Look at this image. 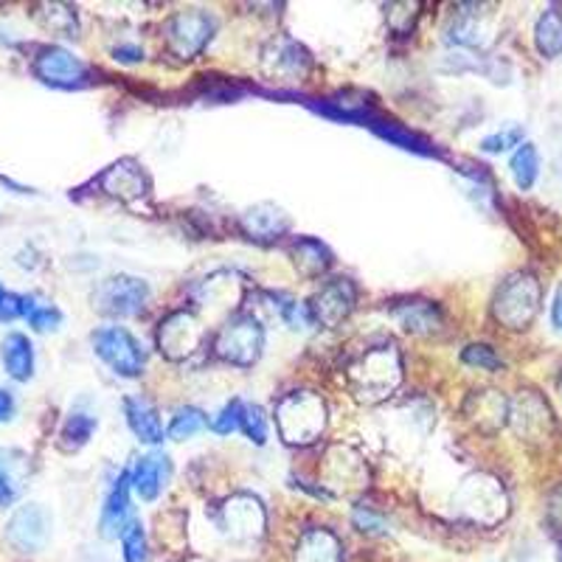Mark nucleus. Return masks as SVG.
I'll use <instances>...</instances> for the list:
<instances>
[{
  "mask_svg": "<svg viewBox=\"0 0 562 562\" xmlns=\"http://www.w3.org/2000/svg\"><path fill=\"white\" fill-rule=\"evenodd\" d=\"M0 363L7 378H12L14 383H29L34 378V344L29 340V335L23 333H9L7 338L0 340Z\"/></svg>",
  "mask_w": 562,
  "mask_h": 562,
  "instance_id": "nucleus-18",
  "label": "nucleus"
},
{
  "mask_svg": "<svg viewBox=\"0 0 562 562\" xmlns=\"http://www.w3.org/2000/svg\"><path fill=\"white\" fill-rule=\"evenodd\" d=\"M295 562H344V546L326 529H310L301 535Z\"/></svg>",
  "mask_w": 562,
  "mask_h": 562,
  "instance_id": "nucleus-22",
  "label": "nucleus"
},
{
  "mask_svg": "<svg viewBox=\"0 0 562 562\" xmlns=\"http://www.w3.org/2000/svg\"><path fill=\"white\" fill-rule=\"evenodd\" d=\"M7 299V288H3V281H0V301Z\"/></svg>",
  "mask_w": 562,
  "mask_h": 562,
  "instance_id": "nucleus-44",
  "label": "nucleus"
},
{
  "mask_svg": "<svg viewBox=\"0 0 562 562\" xmlns=\"http://www.w3.org/2000/svg\"><path fill=\"white\" fill-rule=\"evenodd\" d=\"M29 479L26 453L12 448H0V509L12 506Z\"/></svg>",
  "mask_w": 562,
  "mask_h": 562,
  "instance_id": "nucleus-19",
  "label": "nucleus"
},
{
  "mask_svg": "<svg viewBox=\"0 0 562 562\" xmlns=\"http://www.w3.org/2000/svg\"><path fill=\"white\" fill-rule=\"evenodd\" d=\"M209 428V416L200 408H178L175 411L172 422H169V439L186 441L194 439L198 434Z\"/></svg>",
  "mask_w": 562,
  "mask_h": 562,
  "instance_id": "nucleus-32",
  "label": "nucleus"
},
{
  "mask_svg": "<svg viewBox=\"0 0 562 562\" xmlns=\"http://www.w3.org/2000/svg\"><path fill=\"white\" fill-rule=\"evenodd\" d=\"M99 419L90 411L74 408L68 416H65L63 428H59V450L65 453H79V450L93 439L97 434Z\"/></svg>",
  "mask_w": 562,
  "mask_h": 562,
  "instance_id": "nucleus-25",
  "label": "nucleus"
},
{
  "mask_svg": "<svg viewBox=\"0 0 562 562\" xmlns=\"http://www.w3.org/2000/svg\"><path fill=\"white\" fill-rule=\"evenodd\" d=\"M456 506L475 524H498L506 515L504 486L490 475H473L461 486Z\"/></svg>",
  "mask_w": 562,
  "mask_h": 562,
  "instance_id": "nucleus-8",
  "label": "nucleus"
},
{
  "mask_svg": "<svg viewBox=\"0 0 562 562\" xmlns=\"http://www.w3.org/2000/svg\"><path fill=\"white\" fill-rule=\"evenodd\" d=\"M520 140H524V130L520 127H509V130H501V133H492L481 140V149L486 155H501L512 147H520Z\"/></svg>",
  "mask_w": 562,
  "mask_h": 562,
  "instance_id": "nucleus-36",
  "label": "nucleus"
},
{
  "mask_svg": "<svg viewBox=\"0 0 562 562\" xmlns=\"http://www.w3.org/2000/svg\"><path fill=\"white\" fill-rule=\"evenodd\" d=\"M113 59L133 65V63H140V59H144V52H140L138 45L122 43V45H115V48H113Z\"/></svg>",
  "mask_w": 562,
  "mask_h": 562,
  "instance_id": "nucleus-40",
  "label": "nucleus"
},
{
  "mask_svg": "<svg viewBox=\"0 0 562 562\" xmlns=\"http://www.w3.org/2000/svg\"><path fill=\"white\" fill-rule=\"evenodd\" d=\"M124 416H127L130 430L144 445H160L164 441V425H160V416L153 403L140 400V396H127L124 400Z\"/></svg>",
  "mask_w": 562,
  "mask_h": 562,
  "instance_id": "nucleus-21",
  "label": "nucleus"
},
{
  "mask_svg": "<svg viewBox=\"0 0 562 562\" xmlns=\"http://www.w3.org/2000/svg\"><path fill=\"white\" fill-rule=\"evenodd\" d=\"M130 473H119V479L110 486L108 498L102 506V518H99V531H102L104 540H119V537L127 531V526L133 524V509H130Z\"/></svg>",
  "mask_w": 562,
  "mask_h": 562,
  "instance_id": "nucleus-14",
  "label": "nucleus"
},
{
  "mask_svg": "<svg viewBox=\"0 0 562 562\" xmlns=\"http://www.w3.org/2000/svg\"><path fill=\"white\" fill-rule=\"evenodd\" d=\"M293 256H295V268L307 276L326 273L329 265H333V254H329L318 239H299V243L293 245Z\"/></svg>",
  "mask_w": 562,
  "mask_h": 562,
  "instance_id": "nucleus-29",
  "label": "nucleus"
},
{
  "mask_svg": "<svg viewBox=\"0 0 562 562\" xmlns=\"http://www.w3.org/2000/svg\"><path fill=\"white\" fill-rule=\"evenodd\" d=\"M535 43L543 57H560L562 54V12L560 9H549L543 18L537 20Z\"/></svg>",
  "mask_w": 562,
  "mask_h": 562,
  "instance_id": "nucleus-30",
  "label": "nucleus"
},
{
  "mask_svg": "<svg viewBox=\"0 0 562 562\" xmlns=\"http://www.w3.org/2000/svg\"><path fill=\"white\" fill-rule=\"evenodd\" d=\"M265 65L276 77H301L310 68V57L293 40H279L265 57Z\"/></svg>",
  "mask_w": 562,
  "mask_h": 562,
  "instance_id": "nucleus-26",
  "label": "nucleus"
},
{
  "mask_svg": "<svg viewBox=\"0 0 562 562\" xmlns=\"http://www.w3.org/2000/svg\"><path fill=\"white\" fill-rule=\"evenodd\" d=\"M560 391H562V378H560Z\"/></svg>",
  "mask_w": 562,
  "mask_h": 562,
  "instance_id": "nucleus-45",
  "label": "nucleus"
},
{
  "mask_svg": "<svg viewBox=\"0 0 562 562\" xmlns=\"http://www.w3.org/2000/svg\"><path fill=\"white\" fill-rule=\"evenodd\" d=\"M288 214L276 205H254L250 211L243 214V231L256 243H270V239H279L284 231H288Z\"/></svg>",
  "mask_w": 562,
  "mask_h": 562,
  "instance_id": "nucleus-20",
  "label": "nucleus"
},
{
  "mask_svg": "<svg viewBox=\"0 0 562 562\" xmlns=\"http://www.w3.org/2000/svg\"><path fill=\"white\" fill-rule=\"evenodd\" d=\"M551 324H554V329H560L562 333V288L557 290L554 304H551Z\"/></svg>",
  "mask_w": 562,
  "mask_h": 562,
  "instance_id": "nucleus-43",
  "label": "nucleus"
},
{
  "mask_svg": "<svg viewBox=\"0 0 562 562\" xmlns=\"http://www.w3.org/2000/svg\"><path fill=\"white\" fill-rule=\"evenodd\" d=\"M245 436H248L254 445H265L268 441V422H265L262 411L256 408V405H245L243 414V425H239Z\"/></svg>",
  "mask_w": 562,
  "mask_h": 562,
  "instance_id": "nucleus-37",
  "label": "nucleus"
},
{
  "mask_svg": "<svg viewBox=\"0 0 562 562\" xmlns=\"http://www.w3.org/2000/svg\"><path fill=\"white\" fill-rule=\"evenodd\" d=\"M265 349V329L254 315H234L225 321V326L217 333L214 340V351L217 358H223L231 366H254Z\"/></svg>",
  "mask_w": 562,
  "mask_h": 562,
  "instance_id": "nucleus-5",
  "label": "nucleus"
},
{
  "mask_svg": "<svg viewBox=\"0 0 562 562\" xmlns=\"http://www.w3.org/2000/svg\"><path fill=\"white\" fill-rule=\"evenodd\" d=\"M394 315L414 335H434L441 326L439 307L430 301H403L394 307Z\"/></svg>",
  "mask_w": 562,
  "mask_h": 562,
  "instance_id": "nucleus-23",
  "label": "nucleus"
},
{
  "mask_svg": "<svg viewBox=\"0 0 562 562\" xmlns=\"http://www.w3.org/2000/svg\"><path fill=\"white\" fill-rule=\"evenodd\" d=\"M99 186H102L110 198L133 203V200H140L149 192V178L133 158H124L99 175Z\"/></svg>",
  "mask_w": 562,
  "mask_h": 562,
  "instance_id": "nucleus-16",
  "label": "nucleus"
},
{
  "mask_svg": "<svg viewBox=\"0 0 562 562\" xmlns=\"http://www.w3.org/2000/svg\"><path fill=\"white\" fill-rule=\"evenodd\" d=\"M147 281L135 279V276H110L93 290V307L110 318H133L147 307Z\"/></svg>",
  "mask_w": 562,
  "mask_h": 562,
  "instance_id": "nucleus-7",
  "label": "nucleus"
},
{
  "mask_svg": "<svg viewBox=\"0 0 562 562\" xmlns=\"http://www.w3.org/2000/svg\"><path fill=\"white\" fill-rule=\"evenodd\" d=\"M276 428L288 445H310L326 428V405L313 391H293L276 405Z\"/></svg>",
  "mask_w": 562,
  "mask_h": 562,
  "instance_id": "nucleus-2",
  "label": "nucleus"
},
{
  "mask_svg": "<svg viewBox=\"0 0 562 562\" xmlns=\"http://www.w3.org/2000/svg\"><path fill=\"white\" fill-rule=\"evenodd\" d=\"M214 29H217V20L211 18L209 12H178L167 23V43L169 52L180 59H194L205 45L214 37Z\"/></svg>",
  "mask_w": 562,
  "mask_h": 562,
  "instance_id": "nucleus-9",
  "label": "nucleus"
},
{
  "mask_svg": "<svg viewBox=\"0 0 562 562\" xmlns=\"http://www.w3.org/2000/svg\"><path fill=\"white\" fill-rule=\"evenodd\" d=\"M23 321L34 333H57L63 326V310L37 293L23 295Z\"/></svg>",
  "mask_w": 562,
  "mask_h": 562,
  "instance_id": "nucleus-27",
  "label": "nucleus"
},
{
  "mask_svg": "<svg viewBox=\"0 0 562 562\" xmlns=\"http://www.w3.org/2000/svg\"><path fill=\"white\" fill-rule=\"evenodd\" d=\"M122 551L124 562H147V535L138 520H133L122 535Z\"/></svg>",
  "mask_w": 562,
  "mask_h": 562,
  "instance_id": "nucleus-33",
  "label": "nucleus"
},
{
  "mask_svg": "<svg viewBox=\"0 0 562 562\" xmlns=\"http://www.w3.org/2000/svg\"><path fill=\"white\" fill-rule=\"evenodd\" d=\"M18 318H23V295L7 293V299L0 301V324H12Z\"/></svg>",
  "mask_w": 562,
  "mask_h": 562,
  "instance_id": "nucleus-39",
  "label": "nucleus"
},
{
  "mask_svg": "<svg viewBox=\"0 0 562 562\" xmlns=\"http://www.w3.org/2000/svg\"><path fill=\"white\" fill-rule=\"evenodd\" d=\"M7 543L20 554H37L52 537V515L40 504H23L7 520Z\"/></svg>",
  "mask_w": 562,
  "mask_h": 562,
  "instance_id": "nucleus-10",
  "label": "nucleus"
},
{
  "mask_svg": "<svg viewBox=\"0 0 562 562\" xmlns=\"http://www.w3.org/2000/svg\"><path fill=\"white\" fill-rule=\"evenodd\" d=\"M225 529L234 540H254V537L262 535L265 529V509L259 506V501L250 498V495H237L231 498L223 509Z\"/></svg>",
  "mask_w": 562,
  "mask_h": 562,
  "instance_id": "nucleus-17",
  "label": "nucleus"
},
{
  "mask_svg": "<svg viewBox=\"0 0 562 562\" xmlns=\"http://www.w3.org/2000/svg\"><path fill=\"white\" fill-rule=\"evenodd\" d=\"M18 403H14V394L9 389H0V425L3 422H12Z\"/></svg>",
  "mask_w": 562,
  "mask_h": 562,
  "instance_id": "nucleus-41",
  "label": "nucleus"
},
{
  "mask_svg": "<svg viewBox=\"0 0 562 562\" xmlns=\"http://www.w3.org/2000/svg\"><path fill=\"white\" fill-rule=\"evenodd\" d=\"M461 360H464L467 366H475V369H484V371H501V369H504V360L495 355V349H492V346H484V344L467 346L464 355H461Z\"/></svg>",
  "mask_w": 562,
  "mask_h": 562,
  "instance_id": "nucleus-35",
  "label": "nucleus"
},
{
  "mask_svg": "<svg viewBox=\"0 0 562 562\" xmlns=\"http://www.w3.org/2000/svg\"><path fill=\"white\" fill-rule=\"evenodd\" d=\"M509 419L515 425V430L529 441L549 439L551 430H554L549 405L535 391H524L515 403H509Z\"/></svg>",
  "mask_w": 562,
  "mask_h": 562,
  "instance_id": "nucleus-13",
  "label": "nucleus"
},
{
  "mask_svg": "<svg viewBox=\"0 0 562 562\" xmlns=\"http://www.w3.org/2000/svg\"><path fill=\"white\" fill-rule=\"evenodd\" d=\"M509 169H512V178L518 183V189H531L537 183V175H540V155L531 144H520L518 153L512 155L509 160Z\"/></svg>",
  "mask_w": 562,
  "mask_h": 562,
  "instance_id": "nucleus-31",
  "label": "nucleus"
},
{
  "mask_svg": "<svg viewBox=\"0 0 562 562\" xmlns=\"http://www.w3.org/2000/svg\"><path fill=\"white\" fill-rule=\"evenodd\" d=\"M243 414H245L243 400H231V403L225 405L214 419H211V430L220 436L234 434V430H239V425H243Z\"/></svg>",
  "mask_w": 562,
  "mask_h": 562,
  "instance_id": "nucleus-34",
  "label": "nucleus"
},
{
  "mask_svg": "<svg viewBox=\"0 0 562 562\" xmlns=\"http://www.w3.org/2000/svg\"><path fill=\"white\" fill-rule=\"evenodd\" d=\"M203 344V326L192 313H172L167 321H160L158 346L169 360L189 358L198 346Z\"/></svg>",
  "mask_w": 562,
  "mask_h": 562,
  "instance_id": "nucleus-11",
  "label": "nucleus"
},
{
  "mask_svg": "<svg viewBox=\"0 0 562 562\" xmlns=\"http://www.w3.org/2000/svg\"><path fill=\"white\" fill-rule=\"evenodd\" d=\"M351 391L358 400L366 403H380L391 391L400 385L403 378V363H400V351L394 344H378L360 355L346 371Z\"/></svg>",
  "mask_w": 562,
  "mask_h": 562,
  "instance_id": "nucleus-1",
  "label": "nucleus"
},
{
  "mask_svg": "<svg viewBox=\"0 0 562 562\" xmlns=\"http://www.w3.org/2000/svg\"><path fill=\"white\" fill-rule=\"evenodd\" d=\"M34 18L40 20V26L59 34V37H77L79 32L77 9L68 7V3H43V7H37Z\"/></svg>",
  "mask_w": 562,
  "mask_h": 562,
  "instance_id": "nucleus-28",
  "label": "nucleus"
},
{
  "mask_svg": "<svg viewBox=\"0 0 562 562\" xmlns=\"http://www.w3.org/2000/svg\"><path fill=\"white\" fill-rule=\"evenodd\" d=\"M371 130H374V133H378L383 140L394 144V147L405 149V153L425 155V158H441V153L434 147V144H430L428 138H422V135L411 133V130L403 127V124L389 122V119H383V115H380L378 122L371 124Z\"/></svg>",
  "mask_w": 562,
  "mask_h": 562,
  "instance_id": "nucleus-24",
  "label": "nucleus"
},
{
  "mask_svg": "<svg viewBox=\"0 0 562 562\" xmlns=\"http://www.w3.org/2000/svg\"><path fill=\"white\" fill-rule=\"evenodd\" d=\"M355 301H358L355 284L349 279H333L310 301V313H313L315 324L338 326L340 321L349 318V313L355 310Z\"/></svg>",
  "mask_w": 562,
  "mask_h": 562,
  "instance_id": "nucleus-12",
  "label": "nucleus"
},
{
  "mask_svg": "<svg viewBox=\"0 0 562 562\" xmlns=\"http://www.w3.org/2000/svg\"><path fill=\"white\" fill-rule=\"evenodd\" d=\"M540 310V281L531 273H518L506 279L495 293L492 313L506 329H526Z\"/></svg>",
  "mask_w": 562,
  "mask_h": 562,
  "instance_id": "nucleus-4",
  "label": "nucleus"
},
{
  "mask_svg": "<svg viewBox=\"0 0 562 562\" xmlns=\"http://www.w3.org/2000/svg\"><path fill=\"white\" fill-rule=\"evenodd\" d=\"M549 518H551V524H554L557 529L562 531V486L554 492V495H551V501H549Z\"/></svg>",
  "mask_w": 562,
  "mask_h": 562,
  "instance_id": "nucleus-42",
  "label": "nucleus"
},
{
  "mask_svg": "<svg viewBox=\"0 0 562 562\" xmlns=\"http://www.w3.org/2000/svg\"><path fill=\"white\" fill-rule=\"evenodd\" d=\"M351 520H355V526H358L360 531H371V535H383L385 531V520L380 518L378 512L366 509V506H358Z\"/></svg>",
  "mask_w": 562,
  "mask_h": 562,
  "instance_id": "nucleus-38",
  "label": "nucleus"
},
{
  "mask_svg": "<svg viewBox=\"0 0 562 562\" xmlns=\"http://www.w3.org/2000/svg\"><path fill=\"white\" fill-rule=\"evenodd\" d=\"M130 486L140 501H155L169 484L172 475V461L167 453H147L135 459V464L127 470Z\"/></svg>",
  "mask_w": 562,
  "mask_h": 562,
  "instance_id": "nucleus-15",
  "label": "nucleus"
},
{
  "mask_svg": "<svg viewBox=\"0 0 562 562\" xmlns=\"http://www.w3.org/2000/svg\"><path fill=\"white\" fill-rule=\"evenodd\" d=\"M97 358L119 378H138L144 371V346L124 326H102L90 335Z\"/></svg>",
  "mask_w": 562,
  "mask_h": 562,
  "instance_id": "nucleus-6",
  "label": "nucleus"
},
{
  "mask_svg": "<svg viewBox=\"0 0 562 562\" xmlns=\"http://www.w3.org/2000/svg\"><path fill=\"white\" fill-rule=\"evenodd\" d=\"M32 74L54 90H82L90 85V68L85 59L63 45H40L32 59Z\"/></svg>",
  "mask_w": 562,
  "mask_h": 562,
  "instance_id": "nucleus-3",
  "label": "nucleus"
}]
</instances>
